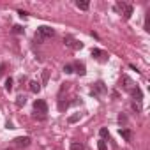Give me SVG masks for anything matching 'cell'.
<instances>
[{
    "label": "cell",
    "mask_w": 150,
    "mask_h": 150,
    "mask_svg": "<svg viewBox=\"0 0 150 150\" xmlns=\"http://www.w3.org/2000/svg\"><path fill=\"white\" fill-rule=\"evenodd\" d=\"M34 110H35V113H41L42 117L48 113V104H46V101H42V99H37L35 103H34Z\"/></svg>",
    "instance_id": "3957f363"
},
{
    "label": "cell",
    "mask_w": 150,
    "mask_h": 150,
    "mask_svg": "<svg viewBox=\"0 0 150 150\" xmlns=\"http://www.w3.org/2000/svg\"><path fill=\"white\" fill-rule=\"evenodd\" d=\"M118 120H120V122H124V124H125V122H127V117H125V115H120V117H118Z\"/></svg>",
    "instance_id": "d4e9b609"
},
{
    "label": "cell",
    "mask_w": 150,
    "mask_h": 150,
    "mask_svg": "<svg viewBox=\"0 0 150 150\" xmlns=\"http://www.w3.org/2000/svg\"><path fill=\"white\" fill-rule=\"evenodd\" d=\"M55 35V30L48 25H41L37 27V32H35V39L37 41H42V39H48V37H53Z\"/></svg>",
    "instance_id": "6da1fadb"
},
{
    "label": "cell",
    "mask_w": 150,
    "mask_h": 150,
    "mask_svg": "<svg viewBox=\"0 0 150 150\" xmlns=\"http://www.w3.org/2000/svg\"><path fill=\"white\" fill-rule=\"evenodd\" d=\"M13 34H16V35L23 34V27H21V25H14V27H13Z\"/></svg>",
    "instance_id": "ac0fdd59"
},
{
    "label": "cell",
    "mask_w": 150,
    "mask_h": 150,
    "mask_svg": "<svg viewBox=\"0 0 150 150\" xmlns=\"http://www.w3.org/2000/svg\"><path fill=\"white\" fill-rule=\"evenodd\" d=\"M122 83H124V88H125V90H129V92L132 90V80H131L129 76H124V78H122Z\"/></svg>",
    "instance_id": "7c38bea8"
},
{
    "label": "cell",
    "mask_w": 150,
    "mask_h": 150,
    "mask_svg": "<svg viewBox=\"0 0 150 150\" xmlns=\"http://www.w3.org/2000/svg\"><path fill=\"white\" fill-rule=\"evenodd\" d=\"M99 136H101V138H103V139H104V138H106V136H108V129H106V127H103V129H101V131H99Z\"/></svg>",
    "instance_id": "7402d4cb"
},
{
    "label": "cell",
    "mask_w": 150,
    "mask_h": 150,
    "mask_svg": "<svg viewBox=\"0 0 150 150\" xmlns=\"http://www.w3.org/2000/svg\"><path fill=\"white\" fill-rule=\"evenodd\" d=\"M6 90H7V92L13 90V78H7V80H6Z\"/></svg>",
    "instance_id": "ffe728a7"
},
{
    "label": "cell",
    "mask_w": 150,
    "mask_h": 150,
    "mask_svg": "<svg viewBox=\"0 0 150 150\" xmlns=\"http://www.w3.org/2000/svg\"><path fill=\"white\" fill-rule=\"evenodd\" d=\"M7 129H14V124L13 122H7Z\"/></svg>",
    "instance_id": "83f0119b"
},
{
    "label": "cell",
    "mask_w": 150,
    "mask_h": 150,
    "mask_svg": "<svg viewBox=\"0 0 150 150\" xmlns=\"http://www.w3.org/2000/svg\"><path fill=\"white\" fill-rule=\"evenodd\" d=\"M64 72H65V74H72V72H74V67H72L71 64H67V65H64Z\"/></svg>",
    "instance_id": "d6986e66"
},
{
    "label": "cell",
    "mask_w": 150,
    "mask_h": 150,
    "mask_svg": "<svg viewBox=\"0 0 150 150\" xmlns=\"http://www.w3.org/2000/svg\"><path fill=\"white\" fill-rule=\"evenodd\" d=\"M30 143H32V139H30L28 136H20V138L14 139V145H16V146H28Z\"/></svg>",
    "instance_id": "277c9868"
},
{
    "label": "cell",
    "mask_w": 150,
    "mask_h": 150,
    "mask_svg": "<svg viewBox=\"0 0 150 150\" xmlns=\"http://www.w3.org/2000/svg\"><path fill=\"white\" fill-rule=\"evenodd\" d=\"M118 134H120L125 141H132V131H131V129H120Z\"/></svg>",
    "instance_id": "8992f818"
},
{
    "label": "cell",
    "mask_w": 150,
    "mask_h": 150,
    "mask_svg": "<svg viewBox=\"0 0 150 150\" xmlns=\"http://www.w3.org/2000/svg\"><path fill=\"white\" fill-rule=\"evenodd\" d=\"M94 94H106V87H104L103 81H97L94 85Z\"/></svg>",
    "instance_id": "ba28073f"
},
{
    "label": "cell",
    "mask_w": 150,
    "mask_h": 150,
    "mask_svg": "<svg viewBox=\"0 0 150 150\" xmlns=\"http://www.w3.org/2000/svg\"><path fill=\"white\" fill-rule=\"evenodd\" d=\"M131 16H132V6L131 4H125V7H124V18L129 20Z\"/></svg>",
    "instance_id": "4fadbf2b"
},
{
    "label": "cell",
    "mask_w": 150,
    "mask_h": 150,
    "mask_svg": "<svg viewBox=\"0 0 150 150\" xmlns=\"http://www.w3.org/2000/svg\"><path fill=\"white\" fill-rule=\"evenodd\" d=\"M27 103V96H18L16 97V106H25Z\"/></svg>",
    "instance_id": "2e32d148"
},
{
    "label": "cell",
    "mask_w": 150,
    "mask_h": 150,
    "mask_svg": "<svg viewBox=\"0 0 150 150\" xmlns=\"http://www.w3.org/2000/svg\"><path fill=\"white\" fill-rule=\"evenodd\" d=\"M92 57H94V58H97V60H106V53H104V51H101V50H97V48H94V50H92Z\"/></svg>",
    "instance_id": "52a82bcc"
},
{
    "label": "cell",
    "mask_w": 150,
    "mask_h": 150,
    "mask_svg": "<svg viewBox=\"0 0 150 150\" xmlns=\"http://www.w3.org/2000/svg\"><path fill=\"white\" fill-rule=\"evenodd\" d=\"M28 88H30V92L37 94V92L41 90V83H39V81H35V80H32V81L28 83Z\"/></svg>",
    "instance_id": "30bf717a"
},
{
    "label": "cell",
    "mask_w": 150,
    "mask_h": 150,
    "mask_svg": "<svg viewBox=\"0 0 150 150\" xmlns=\"http://www.w3.org/2000/svg\"><path fill=\"white\" fill-rule=\"evenodd\" d=\"M97 150H108V145H106L104 139H99L97 141Z\"/></svg>",
    "instance_id": "e0dca14e"
},
{
    "label": "cell",
    "mask_w": 150,
    "mask_h": 150,
    "mask_svg": "<svg viewBox=\"0 0 150 150\" xmlns=\"http://www.w3.org/2000/svg\"><path fill=\"white\" fill-rule=\"evenodd\" d=\"M131 94H132V97L136 99V103L139 104L141 101H143V94H141V90H139V87H132V90H131Z\"/></svg>",
    "instance_id": "5b68a950"
},
{
    "label": "cell",
    "mask_w": 150,
    "mask_h": 150,
    "mask_svg": "<svg viewBox=\"0 0 150 150\" xmlns=\"http://www.w3.org/2000/svg\"><path fill=\"white\" fill-rule=\"evenodd\" d=\"M64 42H65V46L71 48V50H81V48H83V42H80L78 39H74V37H71V35H65V37H64Z\"/></svg>",
    "instance_id": "7a4b0ae2"
},
{
    "label": "cell",
    "mask_w": 150,
    "mask_h": 150,
    "mask_svg": "<svg viewBox=\"0 0 150 150\" xmlns=\"http://www.w3.org/2000/svg\"><path fill=\"white\" fill-rule=\"evenodd\" d=\"M145 30L146 32H150V13L146 14V18H145Z\"/></svg>",
    "instance_id": "44dd1931"
},
{
    "label": "cell",
    "mask_w": 150,
    "mask_h": 150,
    "mask_svg": "<svg viewBox=\"0 0 150 150\" xmlns=\"http://www.w3.org/2000/svg\"><path fill=\"white\" fill-rule=\"evenodd\" d=\"M72 67H74V71H76L78 74H81V76H83L85 72H87V71H85V64H83V62H76V64L72 65Z\"/></svg>",
    "instance_id": "8fae6325"
},
{
    "label": "cell",
    "mask_w": 150,
    "mask_h": 150,
    "mask_svg": "<svg viewBox=\"0 0 150 150\" xmlns=\"http://www.w3.org/2000/svg\"><path fill=\"white\" fill-rule=\"evenodd\" d=\"M4 71H6V64H2V65H0V76L4 74Z\"/></svg>",
    "instance_id": "4316f807"
},
{
    "label": "cell",
    "mask_w": 150,
    "mask_h": 150,
    "mask_svg": "<svg viewBox=\"0 0 150 150\" xmlns=\"http://www.w3.org/2000/svg\"><path fill=\"white\" fill-rule=\"evenodd\" d=\"M76 7L81 9V11H87L90 7V2H88V0H76Z\"/></svg>",
    "instance_id": "9c48e42d"
},
{
    "label": "cell",
    "mask_w": 150,
    "mask_h": 150,
    "mask_svg": "<svg viewBox=\"0 0 150 150\" xmlns=\"http://www.w3.org/2000/svg\"><path fill=\"white\" fill-rule=\"evenodd\" d=\"M42 80H44V81H46V80H48V71H46V69H44V71H42Z\"/></svg>",
    "instance_id": "484cf974"
},
{
    "label": "cell",
    "mask_w": 150,
    "mask_h": 150,
    "mask_svg": "<svg viewBox=\"0 0 150 150\" xmlns=\"http://www.w3.org/2000/svg\"><path fill=\"white\" fill-rule=\"evenodd\" d=\"M132 108H134L136 111H141V106H139V104H136V103H132Z\"/></svg>",
    "instance_id": "cb8c5ba5"
},
{
    "label": "cell",
    "mask_w": 150,
    "mask_h": 150,
    "mask_svg": "<svg viewBox=\"0 0 150 150\" xmlns=\"http://www.w3.org/2000/svg\"><path fill=\"white\" fill-rule=\"evenodd\" d=\"M71 150H85V146L80 141H71Z\"/></svg>",
    "instance_id": "9a60e30c"
},
{
    "label": "cell",
    "mask_w": 150,
    "mask_h": 150,
    "mask_svg": "<svg viewBox=\"0 0 150 150\" xmlns=\"http://www.w3.org/2000/svg\"><path fill=\"white\" fill-rule=\"evenodd\" d=\"M80 118H81V113H74V115H71V117L67 118V122H69V124H76Z\"/></svg>",
    "instance_id": "5bb4252c"
},
{
    "label": "cell",
    "mask_w": 150,
    "mask_h": 150,
    "mask_svg": "<svg viewBox=\"0 0 150 150\" xmlns=\"http://www.w3.org/2000/svg\"><path fill=\"white\" fill-rule=\"evenodd\" d=\"M18 14H20L21 18H27V16H28V13H25V11H18Z\"/></svg>",
    "instance_id": "603a6c76"
}]
</instances>
